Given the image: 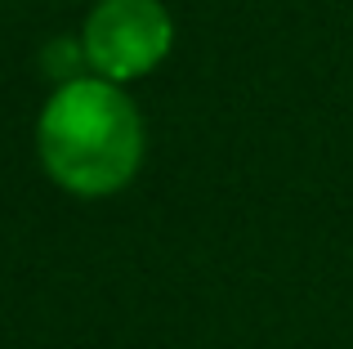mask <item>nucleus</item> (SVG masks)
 Instances as JSON below:
<instances>
[{"mask_svg":"<svg viewBox=\"0 0 353 349\" xmlns=\"http://www.w3.org/2000/svg\"><path fill=\"white\" fill-rule=\"evenodd\" d=\"M174 27L157 0H99L85 23V59L103 81L152 72L170 54Z\"/></svg>","mask_w":353,"mask_h":349,"instance_id":"nucleus-2","label":"nucleus"},{"mask_svg":"<svg viewBox=\"0 0 353 349\" xmlns=\"http://www.w3.org/2000/svg\"><path fill=\"white\" fill-rule=\"evenodd\" d=\"M41 161L77 197H108L143 161L139 108L112 81H63L36 126Z\"/></svg>","mask_w":353,"mask_h":349,"instance_id":"nucleus-1","label":"nucleus"}]
</instances>
